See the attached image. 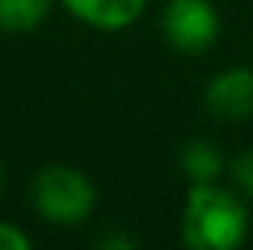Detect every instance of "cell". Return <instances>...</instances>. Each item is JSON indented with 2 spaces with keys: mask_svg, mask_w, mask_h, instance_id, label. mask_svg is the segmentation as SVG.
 Masks as SVG:
<instances>
[{
  "mask_svg": "<svg viewBox=\"0 0 253 250\" xmlns=\"http://www.w3.org/2000/svg\"><path fill=\"white\" fill-rule=\"evenodd\" d=\"M251 227L248 206L218 183H191L183 206V245L191 250H236Z\"/></svg>",
  "mask_w": 253,
  "mask_h": 250,
  "instance_id": "cell-1",
  "label": "cell"
},
{
  "mask_svg": "<svg viewBox=\"0 0 253 250\" xmlns=\"http://www.w3.org/2000/svg\"><path fill=\"white\" fill-rule=\"evenodd\" d=\"M180 168L191 183H215L224 171V153L206 138H189L180 147Z\"/></svg>",
  "mask_w": 253,
  "mask_h": 250,
  "instance_id": "cell-6",
  "label": "cell"
},
{
  "mask_svg": "<svg viewBox=\"0 0 253 250\" xmlns=\"http://www.w3.org/2000/svg\"><path fill=\"white\" fill-rule=\"evenodd\" d=\"M162 33L180 53H206L221 33V15L212 0H168L162 12Z\"/></svg>",
  "mask_w": 253,
  "mask_h": 250,
  "instance_id": "cell-3",
  "label": "cell"
},
{
  "mask_svg": "<svg viewBox=\"0 0 253 250\" xmlns=\"http://www.w3.org/2000/svg\"><path fill=\"white\" fill-rule=\"evenodd\" d=\"M53 0H0V30L30 33L42 27L50 15Z\"/></svg>",
  "mask_w": 253,
  "mask_h": 250,
  "instance_id": "cell-7",
  "label": "cell"
},
{
  "mask_svg": "<svg viewBox=\"0 0 253 250\" xmlns=\"http://www.w3.org/2000/svg\"><path fill=\"white\" fill-rule=\"evenodd\" d=\"M65 9L94 30H126L141 18L147 0H62Z\"/></svg>",
  "mask_w": 253,
  "mask_h": 250,
  "instance_id": "cell-5",
  "label": "cell"
},
{
  "mask_svg": "<svg viewBox=\"0 0 253 250\" xmlns=\"http://www.w3.org/2000/svg\"><path fill=\"white\" fill-rule=\"evenodd\" d=\"M230 171H233V180H236V186H239V188H242V191H245V194L253 200V147L242 150V153L233 159Z\"/></svg>",
  "mask_w": 253,
  "mask_h": 250,
  "instance_id": "cell-8",
  "label": "cell"
},
{
  "mask_svg": "<svg viewBox=\"0 0 253 250\" xmlns=\"http://www.w3.org/2000/svg\"><path fill=\"white\" fill-rule=\"evenodd\" d=\"M30 248H33V239L21 227H15L9 221H0V250H30Z\"/></svg>",
  "mask_w": 253,
  "mask_h": 250,
  "instance_id": "cell-9",
  "label": "cell"
},
{
  "mask_svg": "<svg viewBox=\"0 0 253 250\" xmlns=\"http://www.w3.org/2000/svg\"><path fill=\"white\" fill-rule=\"evenodd\" d=\"M97 203L91 180L71 165H47L33 180V206L36 212L59 227L83 224Z\"/></svg>",
  "mask_w": 253,
  "mask_h": 250,
  "instance_id": "cell-2",
  "label": "cell"
},
{
  "mask_svg": "<svg viewBox=\"0 0 253 250\" xmlns=\"http://www.w3.org/2000/svg\"><path fill=\"white\" fill-rule=\"evenodd\" d=\"M206 109L218 121H245L253 115V71L227 68L206 85Z\"/></svg>",
  "mask_w": 253,
  "mask_h": 250,
  "instance_id": "cell-4",
  "label": "cell"
},
{
  "mask_svg": "<svg viewBox=\"0 0 253 250\" xmlns=\"http://www.w3.org/2000/svg\"><path fill=\"white\" fill-rule=\"evenodd\" d=\"M0 188H3V165H0Z\"/></svg>",
  "mask_w": 253,
  "mask_h": 250,
  "instance_id": "cell-10",
  "label": "cell"
}]
</instances>
